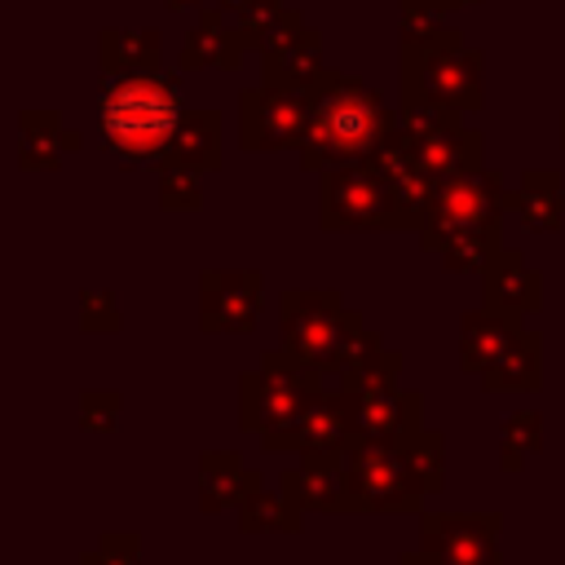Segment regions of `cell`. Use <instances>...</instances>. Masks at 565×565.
Here are the masks:
<instances>
[{
  "label": "cell",
  "instance_id": "obj_1",
  "mask_svg": "<svg viewBox=\"0 0 565 565\" xmlns=\"http://www.w3.org/2000/svg\"><path fill=\"white\" fill-rule=\"evenodd\" d=\"M309 106L313 119H309V141L300 150L305 172L322 177L331 168L371 159L393 141L397 115L384 106V97L371 84L344 71H322L318 84L309 88Z\"/></svg>",
  "mask_w": 565,
  "mask_h": 565
},
{
  "label": "cell",
  "instance_id": "obj_2",
  "mask_svg": "<svg viewBox=\"0 0 565 565\" xmlns=\"http://www.w3.org/2000/svg\"><path fill=\"white\" fill-rule=\"evenodd\" d=\"M102 115V150L124 163H154L168 154L181 128V93L163 71L150 75H119L102 84L97 97Z\"/></svg>",
  "mask_w": 565,
  "mask_h": 565
},
{
  "label": "cell",
  "instance_id": "obj_3",
  "mask_svg": "<svg viewBox=\"0 0 565 565\" xmlns=\"http://www.w3.org/2000/svg\"><path fill=\"white\" fill-rule=\"evenodd\" d=\"M402 106L477 110L481 106V53L463 44L455 26L433 40L402 44Z\"/></svg>",
  "mask_w": 565,
  "mask_h": 565
},
{
  "label": "cell",
  "instance_id": "obj_4",
  "mask_svg": "<svg viewBox=\"0 0 565 565\" xmlns=\"http://www.w3.org/2000/svg\"><path fill=\"white\" fill-rule=\"evenodd\" d=\"M503 212H508V185L499 172H490V168L459 172V177L437 185L433 207H428L424 230H419V243L433 256H441L446 247H459V243L499 247V216Z\"/></svg>",
  "mask_w": 565,
  "mask_h": 565
},
{
  "label": "cell",
  "instance_id": "obj_5",
  "mask_svg": "<svg viewBox=\"0 0 565 565\" xmlns=\"http://www.w3.org/2000/svg\"><path fill=\"white\" fill-rule=\"evenodd\" d=\"M238 388H243L238 393V424L247 433L265 437V433L291 428L309 411V402L322 393V371L274 349V353H265L260 371L243 375Z\"/></svg>",
  "mask_w": 565,
  "mask_h": 565
},
{
  "label": "cell",
  "instance_id": "obj_6",
  "mask_svg": "<svg viewBox=\"0 0 565 565\" xmlns=\"http://www.w3.org/2000/svg\"><path fill=\"white\" fill-rule=\"evenodd\" d=\"M362 313H349L340 291H287L282 296V353L335 371L340 353L362 335Z\"/></svg>",
  "mask_w": 565,
  "mask_h": 565
},
{
  "label": "cell",
  "instance_id": "obj_7",
  "mask_svg": "<svg viewBox=\"0 0 565 565\" xmlns=\"http://www.w3.org/2000/svg\"><path fill=\"white\" fill-rule=\"evenodd\" d=\"M393 146L424 168L437 185L481 168V132L463 128L455 110H428V106H402L397 110V128H393Z\"/></svg>",
  "mask_w": 565,
  "mask_h": 565
},
{
  "label": "cell",
  "instance_id": "obj_8",
  "mask_svg": "<svg viewBox=\"0 0 565 565\" xmlns=\"http://www.w3.org/2000/svg\"><path fill=\"white\" fill-rule=\"evenodd\" d=\"M344 477H349V512L393 516V512H419L424 508V494L415 490V477H411L397 441L393 446L349 441L344 446Z\"/></svg>",
  "mask_w": 565,
  "mask_h": 565
},
{
  "label": "cell",
  "instance_id": "obj_9",
  "mask_svg": "<svg viewBox=\"0 0 565 565\" xmlns=\"http://www.w3.org/2000/svg\"><path fill=\"white\" fill-rule=\"evenodd\" d=\"M322 230H397V199L375 159L322 172Z\"/></svg>",
  "mask_w": 565,
  "mask_h": 565
},
{
  "label": "cell",
  "instance_id": "obj_10",
  "mask_svg": "<svg viewBox=\"0 0 565 565\" xmlns=\"http://www.w3.org/2000/svg\"><path fill=\"white\" fill-rule=\"evenodd\" d=\"M309 93L260 84L238 102V146L243 150H305L309 141Z\"/></svg>",
  "mask_w": 565,
  "mask_h": 565
},
{
  "label": "cell",
  "instance_id": "obj_11",
  "mask_svg": "<svg viewBox=\"0 0 565 565\" xmlns=\"http://www.w3.org/2000/svg\"><path fill=\"white\" fill-rule=\"evenodd\" d=\"M499 512H419V552L433 565H503Z\"/></svg>",
  "mask_w": 565,
  "mask_h": 565
},
{
  "label": "cell",
  "instance_id": "obj_12",
  "mask_svg": "<svg viewBox=\"0 0 565 565\" xmlns=\"http://www.w3.org/2000/svg\"><path fill=\"white\" fill-rule=\"evenodd\" d=\"M349 441H353V393H344V388H331V393L322 388L291 428L260 437V446L269 455H282V450H291V455H313V450L318 455H344Z\"/></svg>",
  "mask_w": 565,
  "mask_h": 565
},
{
  "label": "cell",
  "instance_id": "obj_13",
  "mask_svg": "<svg viewBox=\"0 0 565 565\" xmlns=\"http://www.w3.org/2000/svg\"><path fill=\"white\" fill-rule=\"evenodd\" d=\"M260 305H265V282L256 269H207L199 278L203 331H252Z\"/></svg>",
  "mask_w": 565,
  "mask_h": 565
},
{
  "label": "cell",
  "instance_id": "obj_14",
  "mask_svg": "<svg viewBox=\"0 0 565 565\" xmlns=\"http://www.w3.org/2000/svg\"><path fill=\"white\" fill-rule=\"evenodd\" d=\"M481 309H494L503 318H530L543 309V278L539 269L525 265L521 252H499L486 269H481Z\"/></svg>",
  "mask_w": 565,
  "mask_h": 565
},
{
  "label": "cell",
  "instance_id": "obj_15",
  "mask_svg": "<svg viewBox=\"0 0 565 565\" xmlns=\"http://www.w3.org/2000/svg\"><path fill=\"white\" fill-rule=\"evenodd\" d=\"M424 428L419 419V393L406 388H371L353 397V441H375L393 446L406 433Z\"/></svg>",
  "mask_w": 565,
  "mask_h": 565
},
{
  "label": "cell",
  "instance_id": "obj_16",
  "mask_svg": "<svg viewBox=\"0 0 565 565\" xmlns=\"http://www.w3.org/2000/svg\"><path fill=\"white\" fill-rule=\"evenodd\" d=\"M282 490L305 512H349L344 455H300V463L282 472Z\"/></svg>",
  "mask_w": 565,
  "mask_h": 565
},
{
  "label": "cell",
  "instance_id": "obj_17",
  "mask_svg": "<svg viewBox=\"0 0 565 565\" xmlns=\"http://www.w3.org/2000/svg\"><path fill=\"white\" fill-rule=\"evenodd\" d=\"M260 53H265V84H274V88L309 93L318 84V75H322V35L309 31L305 22L296 31L269 40Z\"/></svg>",
  "mask_w": 565,
  "mask_h": 565
},
{
  "label": "cell",
  "instance_id": "obj_18",
  "mask_svg": "<svg viewBox=\"0 0 565 565\" xmlns=\"http://www.w3.org/2000/svg\"><path fill=\"white\" fill-rule=\"evenodd\" d=\"M260 486H265V477L256 468H243V459L234 450H207L199 459V508L207 516H216L225 508H238Z\"/></svg>",
  "mask_w": 565,
  "mask_h": 565
},
{
  "label": "cell",
  "instance_id": "obj_19",
  "mask_svg": "<svg viewBox=\"0 0 565 565\" xmlns=\"http://www.w3.org/2000/svg\"><path fill=\"white\" fill-rule=\"evenodd\" d=\"M397 371H402V353L384 349V340L375 331H362L335 362V380L344 393H371V388H397Z\"/></svg>",
  "mask_w": 565,
  "mask_h": 565
},
{
  "label": "cell",
  "instance_id": "obj_20",
  "mask_svg": "<svg viewBox=\"0 0 565 565\" xmlns=\"http://www.w3.org/2000/svg\"><path fill=\"white\" fill-rule=\"evenodd\" d=\"M79 150V132L62 128L57 110H22L18 115V163L31 172H53L62 154Z\"/></svg>",
  "mask_w": 565,
  "mask_h": 565
},
{
  "label": "cell",
  "instance_id": "obj_21",
  "mask_svg": "<svg viewBox=\"0 0 565 565\" xmlns=\"http://www.w3.org/2000/svg\"><path fill=\"white\" fill-rule=\"evenodd\" d=\"M516 331H521V322L516 318H503L494 309L463 313V322H459V362H463V371H472L481 380L503 358V349L512 344Z\"/></svg>",
  "mask_w": 565,
  "mask_h": 565
},
{
  "label": "cell",
  "instance_id": "obj_22",
  "mask_svg": "<svg viewBox=\"0 0 565 565\" xmlns=\"http://www.w3.org/2000/svg\"><path fill=\"white\" fill-rule=\"evenodd\" d=\"M163 168H190V172H216L221 168V115L216 110H185L181 128L159 159Z\"/></svg>",
  "mask_w": 565,
  "mask_h": 565
},
{
  "label": "cell",
  "instance_id": "obj_23",
  "mask_svg": "<svg viewBox=\"0 0 565 565\" xmlns=\"http://www.w3.org/2000/svg\"><path fill=\"white\" fill-rule=\"evenodd\" d=\"M247 40L238 26H225V13L221 9H207L199 18V26L185 35L181 44V66L185 71H203V66H221V71H234L238 57H243Z\"/></svg>",
  "mask_w": 565,
  "mask_h": 565
},
{
  "label": "cell",
  "instance_id": "obj_24",
  "mask_svg": "<svg viewBox=\"0 0 565 565\" xmlns=\"http://www.w3.org/2000/svg\"><path fill=\"white\" fill-rule=\"evenodd\" d=\"M543 384V335L521 327L512 335V344L503 349V358L481 375L486 393H534Z\"/></svg>",
  "mask_w": 565,
  "mask_h": 565
},
{
  "label": "cell",
  "instance_id": "obj_25",
  "mask_svg": "<svg viewBox=\"0 0 565 565\" xmlns=\"http://www.w3.org/2000/svg\"><path fill=\"white\" fill-rule=\"evenodd\" d=\"M561 207H565L561 172H552V168L525 172V177H521V185H516V190H508V212H516L525 230L552 234V230L561 225Z\"/></svg>",
  "mask_w": 565,
  "mask_h": 565
},
{
  "label": "cell",
  "instance_id": "obj_26",
  "mask_svg": "<svg viewBox=\"0 0 565 565\" xmlns=\"http://www.w3.org/2000/svg\"><path fill=\"white\" fill-rule=\"evenodd\" d=\"M238 525L247 534H296L305 525V508L287 490L260 486L238 503Z\"/></svg>",
  "mask_w": 565,
  "mask_h": 565
},
{
  "label": "cell",
  "instance_id": "obj_27",
  "mask_svg": "<svg viewBox=\"0 0 565 565\" xmlns=\"http://www.w3.org/2000/svg\"><path fill=\"white\" fill-rule=\"evenodd\" d=\"M159 71V35L154 31H102V75H150Z\"/></svg>",
  "mask_w": 565,
  "mask_h": 565
},
{
  "label": "cell",
  "instance_id": "obj_28",
  "mask_svg": "<svg viewBox=\"0 0 565 565\" xmlns=\"http://www.w3.org/2000/svg\"><path fill=\"white\" fill-rule=\"evenodd\" d=\"M402 455H406V468L415 477V490L419 494H437L446 486V446H441V433L433 428H415L406 433L402 441Z\"/></svg>",
  "mask_w": 565,
  "mask_h": 565
},
{
  "label": "cell",
  "instance_id": "obj_29",
  "mask_svg": "<svg viewBox=\"0 0 565 565\" xmlns=\"http://www.w3.org/2000/svg\"><path fill=\"white\" fill-rule=\"evenodd\" d=\"M300 22H305L300 9H282V0H247L238 9V31H243L247 49H265L269 40L296 31Z\"/></svg>",
  "mask_w": 565,
  "mask_h": 565
},
{
  "label": "cell",
  "instance_id": "obj_30",
  "mask_svg": "<svg viewBox=\"0 0 565 565\" xmlns=\"http://www.w3.org/2000/svg\"><path fill=\"white\" fill-rule=\"evenodd\" d=\"M539 450H543V415L539 411H516L499 433V468L521 472L530 463V455H539Z\"/></svg>",
  "mask_w": 565,
  "mask_h": 565
},
{
  "label": "cell",
  "instance_id": "obj_31",
  "mask_svg": "<svg viewBox=\"0 0 565 565\" xmlns=\"http://www.w3.org/2000/svg\"><path fill=\"white\" fill-rule=\"evenodd\" d=\"M450 0H402V44H419L433 40L441 26V18L450 13Z\"/></svg>",
  "mask_w": 565,
  "mask_h": 565
},
{
  "label": "cell",
  "instance_id": "obj_32",
  "mask_svg": "<svg viewBox=\"0 0 565 565\" xmlns=\"http://www.w3.org/2000/svg\"><path fill=\"white\" fill-rule=\"evenodd\" d=\"M159 203L168 212H194L203 203V190H199V172L190 168H159Z\"/></svg>",
  "mask_w": 565,
  "mask_h": 565
},
{
  "label": "cell",
  "instance_id": "obj_33",
  "mask_svg": "<svg viewBox=\"0 0 565 565\" xmlns=\"http://www.w3.org/2000/svg\"><path fill=\"white\" fill-rule=\"evenodd\" d=\"M79 565H141V539L137 534H102V543L93 552H84Z\"/></svg>",
  "mask_w": 565,
  "mask_h": 565
},
{
  "label": "cell",
  "instance_id": "obj_34",
  "mask_svg": "<svg viewBox=\"0 0 565 565\" xmlns=\"http://www.w3.org/2000/svg\"><path fill=\"white\" fill-rule=\"evenodd\" d=\"M119 406H124L119 393H79V424L88 433H110L119 424Z\"/></svg>",
  "mask_w": 565,
  "mask_h": 565
},
{
  "label": "cell",
  "instance_id": "obj_35",
  "mask_svg": "<svg viewBox=\"0 0 565 565\" xmlns=\"http://www.w3.org/2000/svg\"><path fill=\"white\" fill-rule=\"evenodd\" d=\"M79 318H84L79 322L84 331H119V309L106 291H84L79 296Z\"/></svg>",
  "mask_w": 565,
  "mask_h": 565
},
{
  "label": "cell",
  "instance_id": "obj_36",
  "mask_svg": "<svg viewBox=\"0 0 565 565\" xmlns=\"http://www.w3.org/2000/svg\"><path fill=\"white\" fill-rule=\"evenodd\" d=\"M397 565H433V561H428V556H424V552H419V547H415V552H406V556H402V561H397Z\"/></svg>",
  "mask_w": 565,
  "mask_h": 565
},
{
  "label": "cell",
  "instance_id": "obj_37",
  "mask_svg": "<svg viewBox=\"0 0 565 565\" xmlns=\"http://www.w3.org/2000/svg\"><path fill=\"white\" fill-rule=\"evenodd\" d=\"M243 4H247V0H221V4H216V9H221V13H238V9H243Z\"/></svg>",
  "mask_w": 565,
  "mask_h": 565
},
{
  "label": "cell",
  "instance_id": "obj_38",
  "mask_svg": "<svg viewBox=\"0 0 565 565\" xmlns=\"http://www.w3.org/2000/svg\"><path fill=\"white\" fill-rule=\"evenodd\" d=\"M172 9H185V4H199V0H168Z\"/></svg>",
  "mask_w": 565,
  "mask_h": 565
},
{
  "label": "cell",
  "instance_id": "obj_39",
  "mask_svg": "<svg viewBox=\"0 0 565 565\" xmlns=\"http://www.w3.org/2000/svg\"><path fill=\"white\" fill-rule=\"evenodd\" d=\"M450 4H455V9H459V4H477V0H450Z\"/></svg>",
  "mask_w": 565,
  "mask_h": 565
},
{
  "label": "cell",
  "instance_id": "obj_40",
  "mask_svg": "<svg viewBox=\"0 0 565 565\" xmlns=\"http://www.w3.org/2000/svg\"><path fill=\"white\" fill-rule=\"evenodd\" d=\"M561 146H565V115H561Z\"/></svg>",
  "mask_w": 565,
  "mask_h": 565
}]
</instances>
